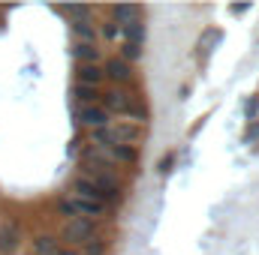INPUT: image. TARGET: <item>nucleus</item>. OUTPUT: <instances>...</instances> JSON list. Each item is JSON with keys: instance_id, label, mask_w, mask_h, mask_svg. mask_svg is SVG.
<instances>
[{"instance_id": "nucleus-14", "label": "nucleus", "mask_w": 259, "mask_h": 255, "mask_svg": "<svg viewBox=\"0 0 259 255\" xmlns=\"http://www.w3.org/2000/svg\"><path fill=\"white\" fill-rule=\"evenodd\" d=\"M75 252L78 255H109V240H106V237H94V240L81 243Z\"/></svg>"}, {"instance_id": "nucleus-3", "label": "nucleus", "mask_w": 259, "mask_h": 255, "mask_svg": "<svg viewBox=\"0 0 259 255\" xmlns=\"http://www.w3.org/2000/svg\"><path fill=\"white\" fill-rule=\"evenodd\" d=\"M58 210L66 219H94L100 222L103 216H109V204H100V201H91V198H81V195H72V192H64L58 198Z\"/></svg>"}, {"instance_id": "nucleus-5", "label": "nucleus", "mask_w": 259, "mask_h": 255, "mask_svg": "<svg viewBox=\"0 0 259 255\" xmlns=\"http://www.w3.org/2000/svg\"><path fill=\"white\" fill-rule=\"evenodd\" d=\"M75 117H78L81 126H88V129L112 126V114H109L103 105H78V108H75Z\"/></svg>"}, {"instance_id": "nucleus-12", "label": "nucleus", "mask_w": 259, "mask_h": 255, "mask_svg": "<svg viewBox=\"0 0 259 255\" xmlns=\"http://www.w3.org/2000/svg\"><path fill=\"white\" fill-rule=\"evenodd\" d=\"M72 33H75V42H97V27L88 18H75L72 21Z\"/></svg>"}, {"instance_id": "nucleus-9", "label": "nucleus", "mask_w": 259, "mask_h": 255, "mask_svg": "<svg viewBox=\"0 0 259 255\" xmlns=\"http://www.w3.org/2000/svg\"><path fill=\"white\" fill-rule=\"evenodd\" d=\"M72 57H75V63H100L103 51H100L97 42H75L72 45Z\"/></svg>"}, {"instance_id": "nucleus-2", "label": "nucleus", "mask_w": 259, "mask_h": 255, "mask_svg": "<svg viewBox=\"0 0 259 255\" xmlns=\"http://www.w3.org/2000/svg\"><path fill=\"white\" fill-rule=\"evenodd\" d=\"M142 138H145V123H133V120H112V126L106 129H91V144H100V147H109V144L139 147Z\"/></svg>"}, {"instance_id": "nucleus-1", "label": "nucleus", "mask_w": 259, "mask_h": 255, "mask_svg": "<svg viewBox=\"0 0 259 255\" xmlns=\"http://www.w3.org/2000/svg\"><path fill=\"white\" fill-rule=\"evenodd\" d=\"M103 108L109 114H118V117H127L133 123H145L148 120V105L139 93L124 90V87H115V90H106L103 93Z\"/></svg>"}, {"instance_id": "nucleus-13", "label": "nucleus", "mask_w": 259, "mask_h": 255, "mask_svg": "<svg viewBox=\"0 0 259 255\" xmlns=\"http://www.w3.org/2000/svg\"><path fill=\"white\" fill-rule=\"evenodd\" d=\"M72 96L81 102V105H97L103 99V90L100 87H84V84H75L72 87Z\"/></svg>"}, {"instance_id": "nucleus-16", "label": "nucleus", "mask_w": 259, "mask_h": 255, "mask_svg": "<svg viewBox=\"0 0 259 255\" xmlns=\"http://www.w3.org/2000/svg\"><path fill=\"white\" fill-rule=\"evenodd\" d=\"M61 255H78L75 249H61Z\"/></svg>"}, {"instance_id": "nucleus-6", "label": "nucleus", "mask_w": 259, "mask_h": 255, "mask_svg": "<svg viewBox=\"0 0 259 255\" xmlns=\"http://www.w3.org/2000/svg\"><path fill=\"white\" fill-rule=\"evenodd\" d=\"M103 72H106V78H109V81H115L118 87H124V84L133 81V66H130L121 54L106 57V60H103Z\"/></svg>"}, {"instance_id": "nucleus-8", "label": "nucleus", "mask_w": 259, "mask_h": 255, "mask_svg": "<svg viewBox=\"0 0 259 255\" xmlns=\"http://www.w3.org/2000/svg\"><path fill=\"white\" fill-rule=\"evenodd\" d=\"M103 81H106L103 63H78V66H75V84H84V87H100Z\"/></svg>"}, {"instance_id": "nucleus-11", "label": "nucleus", "mask_w": 259, "mask_h": 255, "mask_svg": "<svg viewBox=\"0 0 259 255\" xmlns=\"http://www.w3.org/2000/svg\"><path fill=\"white\" fill-rule=\"evenodd\" d=\"M112 18H115L118 27H127L133 21H142V9L139 6H115L112 9Z\"/></svg>"}, {"instance_id": "nucleus-4", "label": "nucleus", "mask_w": 259, "mask_h": 255, "mask_svg": "<svg viewBox=\"0 0 259 255\" xmlns=\"http://www.w3.org/2000/svg\"><path fill=\"white\" fill-rule=\"evenodd\" d=\"M61 237H64L69 246L78 249L81 243H88V240H94V237H100V234H97V222H94V219H66Z\"/></svg>"}, {"instance_id": "nucleus-7", "label": "nucleus", "mask_w": 259, "mask_h": 255, "mask_svg": "<svg viewBox=\"0 0 259 255\" xmlns=\"http://www.w3.org/2000/svg\"><path fill=\"white\" fill-rule=\"evenodd\" d=\"M21 243V228L15 219H6L0 222V255H12Z\"/></svg>"}, {"instance_id": "nucleus-10", "label": "nucleus", "mask_w": 259, "mask_h": 255, "mask_svg": "<svg viewBox=\"0 0 259 255\" xmlns=\"http://www.w3.org/2000/svg\"><path fill=\"white\" fill-rule=\"evenodd\" d=\"M61 240L52 237V234H39L33 237V255H61Z\"/></svg>"}, {"instance_id": "nucleus-15", "label": "nucleus", "mask_w": 259, "mask_h": 255, "mask_svg": "<svg viewBox=\"0 0 259 255\" xmlns=\"http://www.w3.org/2000/svg\"><path fill=\"white\" fill-rule=\"evenodd\" d=\"M100 30H103V36H106V39H115V36H121V27H118L115 21H103V27H100Z\"/></svg>"}]
</instances>
